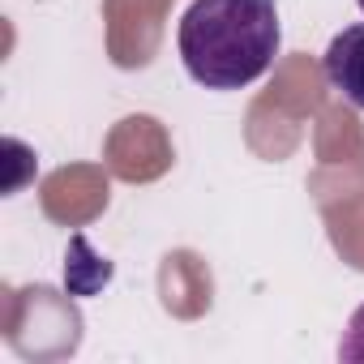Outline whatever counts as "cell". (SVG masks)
<instances>
[{"instance_id":"6da1fadb","label":"cell","mask_w":364,"mask_h":364,"mask_svg":"<svg viewBox=\"0 0 364 364\" xmlns=\"http://www.w3.org/2000/svg\"><path fill=\"white\" fill-rule=\"evenodd\" d=\"M279 39L274 0H193L176 31L180 60L206 90H245L266 77Z\"/></svg>"},{"instance_id":"7a4b0ae2","label":"cell","mask_w":364,"mask_h":364,"mask_svg":"<svg viewBox=\"0 0 364 364\" xmlns=\"http://www.w3.org/2000/svg\"><path fill=\"white\" fill-rule=\"evenodd\" d=\"M321 69H326V82L351 103L364 112V22L360 26H347L330 39L326 56H321Z\"/></svg>"},{"instance_id":"3957f363","label":"cell","mask_w":364,"mask_h":364,"mask_svg":"<svg viewBox=\"0 0 364 364\" xmlns=\"http://www.w3.org/2000/svg\"><path fill=\"white\" fill-rule=\"evenodd\" d=\"M338 360L364 364V304L351 313V321H347V330H343V338H338Z\"/></svg>"},{"instance_id":"277c9868","label":"cell","mask_w":364,"mask_h":364,"mask_svg":"<svg viewBox=\"0 0 364 364\" xmlns=\"http://www.w3.org/2000/svg\"><path fill=\"white\" fill-rule=\"evenodd\" d=\"M360 9H364V0H360Z\"/></svg>"}]
</instances>
